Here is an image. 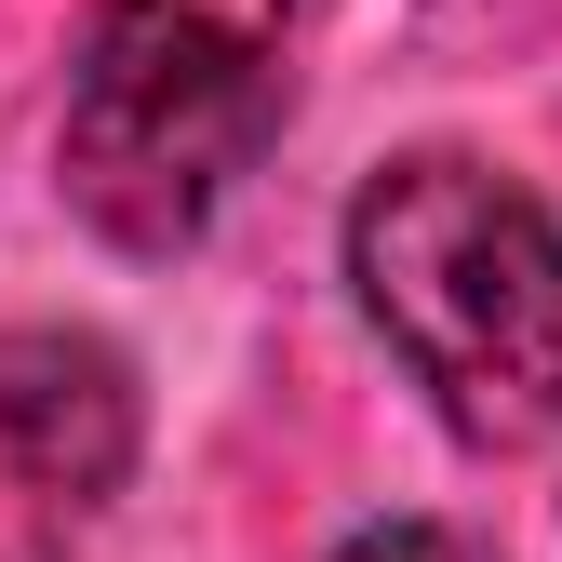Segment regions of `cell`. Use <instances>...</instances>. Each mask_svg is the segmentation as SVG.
<instances>
[{
	"mask_svg": "<svg viewBox=\"0 0 562 562\" xmlns=\"http://www.w3.org/2000/svg\"><path fill=\"white\" fill-rule=\"evenodd\" d=\"M335 562H496V549H469V536H442V522H375V536H348Z\"/></svg>",
	"mask_w": 562,
	"mask_h": 562,
	"instance_id": "277c9868",
	"label": "cell"
},
{
	"mask_svg": "<svg viewBox=\"0 0 562 562\" xmlns=\"http://www.w3.org/2000/svg\"><path fill=\"white\" fill-rule=\"evenodd\" d=\"M348 281L456 442L522 456L562 429V228L536 188L415 148L348 201Z\"/></svg>",
	"mask_w": 562,
	"mask_h": 562,
	"instance_id": "6da1fadb",
	"label": "cell"
},
{
	"mask_svg": "<svg viewBox=\"0 0 562 562\" xmlns=\"http://www.w3.org/2000/svg\"><path fill=\"white\" fill-rule=\"evenodd\" d=\"M134 482V362L108 335H0V562H81Z\"/></svg>",
	"mask_w": 562,
	"mask_h": 562,
	"instance_id": "3957f363",
	"label": "cell"
},
{
	"mask_svg": "<svg viewBox=\"0 0 562 562\" xmlns=\"http://www.w3.org/2000/svg\"><path fill=\"white\" fill-rule=\"evenodd\" d=\"M295 14L308 0H108L67 81V201L121 255H188L215 201L255 175L281 94H295Z\"/></svg>",
	"mask_w": 562,
	"mask_h": 562,
	"instance_id": "7a4b0ae2",
	"label": "cell"
}]
</instances>
